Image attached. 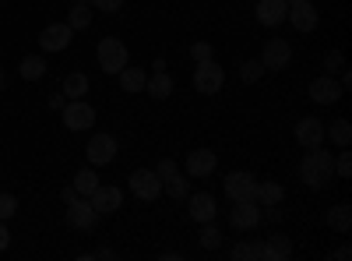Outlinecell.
<instances>
[{"instance_id": "obj_1", "label": "cell", "mask_w": 352, "mask_h": 261, "mask_svg": "<svg viewBox=\"0 0 352 261\" xmlns=\"http://www.w3.org/2000/svg\"><path fill=\"white\" fill-rule=\"evenodd\" d=\"M300 177L310 184V187H324L331 177H335V159L331 152H320V149H310L300 163Z\"/></svg>"}, {"instance_id": "obj_2", "label": "cell", "mask_w": 352, "mask_h": 261, "mask_svg": "<svg viewBox=\"0 0 352 261\" xmlns=\"http://www.w3.org/2000/svg\"><path fill=\"white\" fill-rule=\"evenodd\" d=\"M96 56H99V67H102L106 74H120V71L127 67V56H131V53H127V46H124L120 39H113V36H109V39L99 43Z\"/></svg>"}, {"instance_id": "obj_3", "label": "cell", "mask_w": 352, "mask_h": 261, "mask_svg": "<svg viewBox=\"0 0 352 261\" xmlns=\"http://www.w3.org/2000/svg\"><path fill=\"white\" fill-rule=\"evenodd\" d=\"M222 81H226V71H222L215 61L197 64V71H194V89H197L201 96H219Z\"/></svg>"}, {"instance_id": "obj_4", "label": "cell", "mask_w": 352, "mask_h": 261, "mask_svg": "<svg viewBox=\"0 0 352 261\" xmlns=\"http://www.w3.org/2000/svg\"><path fill=\"white\" fill-rule=\"evenodd\" d=\"M127 184H131L134 198H141V201H155L162 194V180H159L155 169H134L127 177Z\"/></svg>"}, {"instance_id": "obj_5", "label": "cell", "mask_w": 352, "mask_h": 261, "mask_svg": "<svg viewBox=\"0 0 352 261\" xmlns=\"http://www.w3.org/2000/svg\"><path fill=\"white\" fill-rule=\"evenodd\" d=\"M60 113H64V127L67 131H88L96 124V109L88 106L85 99H67V106Z\"/></svg>"}, {"instance_id": "obj_6", "label": "cell", "mask_w": 352, "mask_h": 261, "mask_svg": "<svg viewBox=\"0 0 352 261\" xmlns=\"http://www.w3.org/2000/svg\"><path fill=\"white\" fill-rule=\"evenodd\" d=\"M85 156H88V163H92V166L113 163L116 159V138L113 134H92V138H88V145H85Z\"/></svg>"}, {"instance_id": "obj_7", "label": "cell", "mask_w": 352, "mask_h": 261, "mask_svg": "<svg viewBox=\"0 0 352 261\" xmlns=\"http://www.w3.org/2000/svg\"><path fill=\"white\" fill-rule=\"evenodd\" d=\"M226 198L229 201H254L257 198V180L250 177V173H243V169L229 173L226 177Z\"/></svg>"}, {"instance_id": "obj_8", "label": "cell", "mask_w": 352, "mask_h": 261, "mask_svg": "<svg viewBox=\"0 0 352 261\" xmlns=\"http://www.w3.org/2000/svg\"><path fill=\"white\" fill-rule=\"evenodd\" d=\"M71 36H74V28H71L67 21H60V25H46L43 32H39V46H43L46 53H64V50L71 46Z\"/></svg>"}, {"instance_id": "obj_9", "label": "cell", "mask_w": 352, "mask_h": 261, "mask_svg": "<svg viewBox=\"0 0 352 261\" xmlns=\"http://www.w3.org/2000/svg\"><path fill=\"white\" fill-rule=\"evenodd\" d=\"M88 201H92V209H96L99 216H113L116 209L124 205V191H120V187H113V184H99Z\"/></svg>"}, {"instance_id": "obj_10", "label": "cell", "mask_w": 352, "mask_h": 261, "mask_svg": "<svg viewBox=\"0 0 352 261\" xmlns=\"http://www.w3.org/2000/svg\"><path fill=\"white\" fill-rule=\"evenodd\" d=\"M285 21H292V28H296V32H314L317 21H320V14H317V8L310 4V0H296V4H289Z\"/></svg>"}, {"instance_id": "obj_11", "label": "cell", "mask_w": 352, "mask_h": 261, "mask_svg": "<svg viewBox=\"0 0 352 261\" xmlns=\"http://www.w3.org/2000/svg\"><path fill=\"white\" fill-rule=\"evenodd\" d=\"M289 61H292V46L285 39H272L268 46H264V53H261L264 71H282V67H289Z\"/></svg>"}, {"instance_id": "obj_12", "label": "cell", "mask_w": 352, "mask_h": 261, "mask_svg": "<svg viewBox=\"0 0 352 261\" xmlns=\"http://www.w3.org/2000/svg\"><path fill=\"white\" fill-rule=\"evenodd\" d=\"M215 166H219V156H215L212 149H197V152H187V163H184L187 177H212V173H215Z\"/></svg>"}, {"instance_id": "obj_13", "label": "cell", "mask_w": 352, "mask_h": 261, "mask_svg": "<svg viewBox=\"0 0 352 261\" xmlns=\"http://www.w3.org/2000/svg\"><path fill=\"white\" fill-rule=\"evenodd\" d=\"M342 85L331 78V74H324V78H314L310 81V99L314 103H320V106H331V103H338L342 99Z\"/></svg>"}, {"instance_id": "obj_14", "label": "cell", "mask_w": 352, "mask_h": 261, "mask_svg": "<svg viewBox=\"0 0 352 261\" xmlns=\"http://www.w3.org/2000/svg\"><path fill=\"white\" fill-rule=\"evenodd\" d=\"M67 222L74 229H92L99 222V212L92 209V201H88V198H78V201H71V205H67Z\"/></svg>"}, {"instance_id": "obj_15", "label": "cell", "mask_w": 352, "mask_h": 261, "mask_svg": "<svg viewBox=\"0 0 352 261\" xmlns=\"http://www.w3.org/2000/svg\"><path fill=\"white\" fill-rule=\"evenodd\" d=\"M257 21L261 25H268V28H278L282 21H285V14H289V4L285 0H257Z\"/></svg>"}, {"instance_id": "obj_16", "label": "cell", "mask_w": 352, "mask_h": 261, "mask_svg": "<svg viewBox=\"0 0 352 261\" xmlns=\"http://www.w3.org/2000/svg\"><path fill=\"white\" fill-rule=\"evenodd\" d=\"M229 219H232L236 229H254L261 222V205H257V201H232Z\"/></svg>"}, {"instance_id": "obj_17", "label": "cell", "mask_w": 352, "mask_h": 261, "mask_svg": "<svg viewBox=\"0 0 352 261\" xmlns=\"http://www.w3.org/2000/svg\"><path fill=\"white\" fill-rule=\"evenodd\" d=\"M296 141L303 149H320V145H324V124L314 121V117H303L296 124Z\"/></svg>"}, {"instance_id": "obj_18", "label": "cell", "mask_w": 352, "mask_h": 261, "mask_svg": "<svg viewBox=\"0 0 352 261\" xmlns=\"http://www.w3.org/2000/svg\"><path fill=\"white\" fill-rule=\"evenodd\" d=\"M215 198L208 194V191H197V194H190V219L194 222H215Z\"/></svg>"}, {"instance_id": "obj_19", "label": "cell", "mask_w": 352, "mask_h": 261, "mask_svg": "<svg viewBox=\"0 0 352 261\" xmlns=\"http://www.w3.org/2000/svg\"><path fill=\"white\" fill-rule=\"evenodd\" d=\"M292 258V240L285 233H272L264 240V261H289Z\"/></svg>"}, {"instance_id": "obj_20", "label": "cell", "mask_w": 352, "mask_h": 261, "mask_svg": "<svg viewBox=\"0 0 352 261\" xmlns=\"http://www.w3.org/2000/svg\"><path fill=\"white\" fill-rule=\"evenodd\" d=\"M282 198H285V187L278 180H257V205L261 209H272V205H282Z\"/></svg>"}, {"instance_id": "obj_21", "label": "cell", "mask_w": 352, "mask_h": 261, "mask_svg": "<svg viewBox=\"0 0 352 261\" xmlns=\"http://www.w3.org/2000/svg\"><path fill=\"white\" fill-rule=\"evenodd\" d=\"M144 92H148L152 99H169L173 96V78L166 71H152L148 81H144Z\"/></svg>"}, {"instance_id": "obj_22", "label": "cell", "mask_w": 352, "mask_h": 261, "mask_svg": "<svg viewBox=\"0 0 352 261\" xmlns=\"http://www.w3.org/2000/svg\"><path fill=\"white\" fill-rule=\"evenodd\" d=\"M60 92H64L67 99H81V96H88V74L71 71V74L64 78V85H60Z\"/></svg>"}, {"instance_id": "obj_23", "label": "cell", "mask_w": 352, "mask_h": 261, "mask_svg": "<svg viewBox=\"0 0 352 261\" xmlns=\"http://www.w3.org/2000/svg\"><path fill=\"white\" fill-rule=\"evenodd\" d=\"M18 74H21L25 81H39V78H46V61H43L39 53L25 56V61H21V67H18Z\"/></svg>"}, {"instance_id": "obj_24", "label": "cell", "mask_w": 352, "mask_h": 261, "mask_svg": "<svg viewBox=\"0 0 352 261\" xmlns=\"http://www.w3.org/2000/svg\"><path fill=\"white\" fill-rule=\"evenodd\" d=\"M71 187L81 194V198H92V191L99 187V177H96V169H78L74 173V180H71Z\"/></svg>"}, {"instance_id": "obj_25", "label": "cell", "mask_w": 352, "mask_h": 261, "mask_svg": "<svg viewBox=\"0 0 352 261\" xmlns=\"http://www.w3.org/2000/svg\"><path fill=\"white\" fill-rule=\"evenodd\" d=\"M144 81H148V74H144L141 67H124L120 71V89L124 92H144Z\"/></svg>"}, {"instance_id": "obj_26", "label": "cell", "mask_w": 352, "mask_h": 261, "mask_svg": "<svg viewBox=\"0 0 352 261\" xmlns=\"http://www.w3.org/2000/svg\"><path fill=\"white\" fill-rule=\"evenodd\" d=\"M232 258L236 261H264V240H243L232 247Z\"/></svg>"}, {"instance_id": "obj_27", "label": "cell", "mask_w": 352, "mask_h": 261, "mask_svg": "<svg viewBox=\"0 0 352 261\" xmlns=\"http://www.w3.org/2000/svg\"><path fill=\"white\" fill-rule=\"evenodd\" d=\"M328 226L338 229V233H349V229H352V209L349 205H335L328 212Z\"/></svg>"}, {"instance_id": "obj_28", "label": "cell", "mask_w": 352, "mask_h": 261, "mask_svg": "<svg viewBox=\"0 0 352 261\" xmlns=\"http://www.w3.org/2000/svg\"><path fill=\"white\" fill-rule=\"evenodd\" d=\"M92 18H96L92 4H78V0H74V8H71V14H67V25H71V28H88V25H92Z\"/></svg>"}, {"instance_id": "obj_29", "label": "cell", "mask_w": 352, "mask_h": 261, "mask_svg": "<svg viewBox=\"0 0 352 261\" xmlns=\"http://www.w3.org/2000/svg\"><path fill=\"white\" fill-rule=\"evenodd\" d=\"M324 138H331L335 145H342V149H349V141H352V124H349V121H335L331 127H324Z\"/></svg>"}, {"instance_id": "obj_30", "label": "cell", "mask_w": 352, "mask_h": 261, "mask_svg": "<svg viewBox=\"0 0 352 261\" xmlns=\"http://www.w3.org/2000/svg\"><path fill=\"white\" fill-rule=\"evenodd\" d=\"M162 187H166V194L169 198H176V201H180V198H187V177H180V173H173V177H166L162 180Z\"/></svg>"}, {"instance_id": "obj_31", "label": "cell", "mask_w": 352, "mask_h": 261, "mask_svg": "<svg viewBox=\"0 0 352 261\" xmlns=\"http://www.w3.org/2000/svg\"><path fill=\"white\" fill-rule=\"evenodd\" d=\"M201 247H208V251H215L219 244H222V233H219V226L215 222H201Z\"/></svg>"}, {"instance_id": "obj_32", "label": "cell", "mask_w": 352, "mask_h": 261, "mask_svg": "<svg viewBox=\"0 0 352 261\" xmlns=\"http://www.w3.org/2000/svg\"><path fill=\"white\" fill-rule=\"evenodd\" d=\"M240 78H243L247 85L261 81V78H264V64H261V61H243V64H240Z\"/></svg>"}, {"instance_id": "obj_33", "label": "cell", "mask_w": 352, "mask_h": 261, "mask_svg": "<svg viewBox=\"0 0 352 261\" xmlns=\"http://www.w3.org/2000/svg\"><path fill=\"white\" fill-rule=\"evenodd\" d=\"M215 56V50H212V43H204V39H197V43H190V61H197V64H204V61H212Z\"/></svg>"}, {"instance_id": "obj_34", "label": "cell", "mask_w": 352, "mask_h": 261, "mask_svg": "<svg viewBox=\"0 0 352 261\" xmlns=\"http://www.w3.org/2000/svg\"><path fill=\"white\" fill-rule=\"evenodd\" d=\"M14 212H18V198L4 191V194H0V222H8Z\"/></svg>"}, {"instance_id": "obj_35", "label": "cell", "mask_w": 352, "mask_h": 261, "mask_svg": "<svg viewBox=\"0 0 352 261\" xmlns=\"http://www.w3.org/2000/svg\"><path fill=\"white\" fill-rule=\"evenodd\" d=\"M335 177H342V180L352 177V152H342V156H338V163H335Z\"/></svg>"}, {"instance_id": "obj_36", "label": "cell", "mask_w": 352, "mask_h": 261, "mask_svg": "<svg viewBox=\"0 0 352 261\" xmlns=\"http://www.w3.org/2000/svg\"><path fill=\"white\" fill-rule=\"evenodd\" d=\"M324 67H328V74H331V71H342V67H345V56H342L338 50L328 53V56H324Z\"/></svg>"}, {"instance_id": "obj_37", "label": "cell", "mask_w": 352, "mask_h": 261, "mask_svg": "<svg viewBox=\"0 0 352 261\" xmlns=\"http://www.w3.org/2000/svg\"><path fill=\"white\" fill-rule=\"evenodd\" d=\"M155 173H159V180H166V177H173V173H180V169H176L173 159H162V163L155 166Z\"/></svg>"}, {"instance_id": "obj_38", "label": "cell", "mask_w": 352, "mask_h": 261, "mask_svg": "<svg viewBox=\"0 0 352 261\" xmlns=\"http://www.w3.org/2000/svg\"><path fill=\"white\" fill-rule=\"evenodd\" d=\"M92 8H96V11H120L124 0H92Z\"/></svg>"}, {"instance_id": "obj_39", "label": "cell", "mask_w": 352, "mask_h": 261, "mask_svg": "<svg viewBox=\"0 0 352 261\" xmlns=\"http://www.w3.org/2000/svg\"><path fill=\"white\" fill-rule=\"evenodd\" d=\"M46 106H50V109H56V113H60V109L67 106V96H64V92H56V96H50V99H46Z\"/></svg>"}, {"instance_id": "obj_40", "label": "cell", "mask_w": 352, "mask_h": 261, "mask_svg": "<svg viewBox=\"0 0 352 261\" xmlns=\"http://www.w3.org/2000/svg\"><path fill=\"white\" fill-rule=\"evenodd\" d=\"M78 198H81V194H78L74 187H64V191H60V201H64V205H71V201H78Z\"/></svg>"}, {"instance_id": "obj_41", "label": "cell", "mask_w": 352, "mask_h": 261, "mask_svg": "<svg viewBox=\"0 0 352 261\" xmlns=\"http://www.w3.org/2000/svg\"><path fill=\"white\" fill-rule=\"evenodd\" d=\"M331 258H335V261H349V258H352V247H349V244H342V247H338Z\"/></svg>"}, {"instance_id": "obj_42", "label": "cell", "mask_w": 352, "mask_h": 261, "mask_svg": "<svg viewBox=\"0 0 352 261\" xmlns=\"http://www.w3.org/2000/svg\"><path fill=\"white\" fill-rule=\"evenodd\" d=\"M8 244H11V233H8V226L0 222V251H8Z\"/></svg>"}, {"instance_id": "obj_43", "label": "cell", "mask_w": 352, "mask_h": 261, "mask_svg": "<svg viewBox=\"0 0 352 261\" xmlns=\"http://www.w3.org/2000/svg\"><path fill=\"white\" fill-rule=\"evenodd\" d=\"M88 258H116V254H113L109 247H96V251H92V254H88Z\"/></svg>"}, {"instance_id": "obj_44", "label": "cell", "mask_w": 352, "mask_h": 261, "mask_svg": "<svg viewBox=\"0 0 352 261\" xmlns=\"http://www.w3.org/2000/svg\"><path fill=\"white\" fill-rule=\"evenodd\" d=\"M0 89H4V71H0Z\"/></svg>"}, {"instance_id": "obj_45", "label": "cell", "mask_w": 352, "mask_h": 261, "mask_svg": "<svg viewBox=\"0 0 352 261\" xmlns=\"http://www.w3.org/2000/svg\"><path fill=\"white\" fill-rule=\"evenodd\" d=\"M78 4H92V0H78Z\"/></svg>"}, {"instance_id": "obj_46", "label": "cell", "mask_w": 352, "mask_h": 261, "mask_svg": "<svg viewBox=\"0 0 352 261\" xmlns=\"http://www.w3.org/2000/svg\"><path fill=\"white\" fill-rule=\"evenodd\" d=\"M285 4H296V0H285Z\"/></svg>"}]
</instances>
